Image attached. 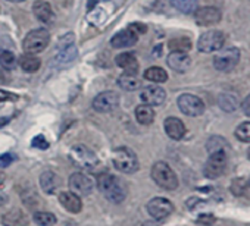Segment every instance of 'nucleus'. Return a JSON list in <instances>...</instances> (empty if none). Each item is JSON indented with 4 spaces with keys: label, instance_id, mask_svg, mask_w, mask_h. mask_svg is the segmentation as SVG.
<instances>
[{
    "label": "nucleus",
    "instance_id": "obj_1",
    "mask_svg": "<svg viewBox=\"0 0 250 226\" xmlns=\"http://www.w3.org/2000/svg\"><path fill=\"white\" fill-rule=\"evenodd\" d=\"M97 188L99 191L112 203L118 204V203H122L127 197V185H125L119 178H116L115 175H110V173H99L97 175Z\"/></svg>",
    "mask_w": 250,
    "mask_h": 226
},
{
    "label": "nucleus",
    "instance_id": "obj_2",
    "mask_svg": "<svg viewBox=\"0 0 250 226\" xmlns=\"http://www.w3.org/2000/svg\"><path fill=\"white\" fill-rule=\"evenodd\" d=\"M112 162L116 170L124 173H134L139 169L136 153L128 147H118L112 153Z\"/></svg>",
    "mask_w": 250,
    "mask_h": 226
},
{
    "label": "nucleus",
    "instance_id": "obj_3",
    "mask_svg": "<svg viewBox=\"0 0 250 226\" xmlns=\"http://www.w3.org/2000/svg\"><path fill=\"white\" fill-rule=\"evenodd\" d=\"M152 179L164 189H175L178 187V178L169 165L165 162H156L152 166Z\"/></svg>",
    "mask_w": 250,
    "mask_h": 226
},
{
    "label": "nucleus",
    "instance_id": "obj_4",
    "mask_svg": "<svg viewBox=\"0 0 250 226\" xmlns=\"http://www.w3.org/2000/svg\"><path fill=\"white\" fill-rule=\"evenodd\" d=\"M49 40H50V34L47 30L44 28H37V30H33L30 31L24 41H22V47L27 53H31V55H36V53H40L43 52L47 44H49Z\"/></svg>",
    "mask_w": 250,
    "mask_h": 226
},
{
    "label": "nucleus",
    "instance_id": "obj_5",
    "mask_svg": "<svg viewBox=\"0 0 250 226\" xmlns=\"http://www.w3.org/2000/svg\"><path fill=\"white\" fill-rule=\"evenodd\" d=\"M69 159L75 166H78L81 169H93L99 163L96 153L83 144H77V146L71 147Z\"/></svg>",
    "mask_w": 250,
    "mask_h": 226
},
{
    "label": "nucleus",
    "instance_id": "obj_6",
    "mask_svg": "<svg viewBox=\"0 0 250 226\" xmlns=\"http://www.w3.org/2000/svg\"><path fill=\"white\" fill-rule=\"evenodd\" d=\"M225 36L221 31H208L200 36L197 41V49L202 53H213L224 47Z\"/></svg>",
    "mask_w": 250,
    "mask_h": 226
},
{
    "label": "nucleus",
    "instance_id": "obj_7",
    "mask_svg": "<svg viewBox=\"0 0 250 226\" xmlns=\"http://www.w3.org/2000/svg\"><path fill=\"white\" fill-rule=\"evenodd\" d=\"M178 107L187 116H200L205 112V103L194 94H183L178 97Z\"/></svg>",
    "mask_w": 250,
    "mask_h": 226
},
{
    "label": "nucleus",
    "instance_id": "obj_8",
    "mask_svg": "<svg viewBox=\"0 0 250 226\" xmlns=\"http://www.w3.org/2000/svg\"><path fill=\"white\" fill-rule=\"evenodd\" d=\"M238 60H240V50L235 47H229L215 56L213 66L221 72H228L237 66Z\"/></svg>",
    "mask_w": 250,
    "mask_h": 226
},
{
    "label": "nucleus",
    "instance_id": "obj_9",
    "mask_svg": "<svg viewBox=\"0 0 250 226\" xmlns=\"http://www.w3.org/2000/svg\"><path fill=\"white\" fill-rule=\"evenodd\" d=\"M119 94L115 91H103L93 100V107L99 113H110L119 106Z\"/></svg>",
    "mask_w": 250,
    "mask_h": 226
},
{
    "label": "nucleus",
    "instance_id": "obj_10",
    "mask_svg": "<svg viewBox=\"0 0 250 226\" xmlns=\"http://www.w3.org/2000/svg\"><path fill=\"white\" fill-rule=\"evenodd\" d=\"M68 185H69L71 192L77 194L78 197L91 194V191L94 188L93 179L90 176H87L85 173H81V172L72 173L68 179Z\"/></svg>",
    "mask_w": 250,
    "mask_h": 226
},
{
    "label": "nucleus",
    "instance_id": "obj_11",
    "mask_svg": "<svg viewBox=\"0 0 250 226\" xmlns=\"http://www.w3.org/2000/svg\"><path fill=\"white\" fill-rule=\"evenodd\" d=\"M227 168V156L224 151L219 153H212L210 157L208 159L206 165H205V176L210 178V179H216L219 178Z\"/></svg>",
    "mask_w": 250,
    "mask_h": 226
},
{
    "label": "nucleus",
    "instance_id": "obj_12",
    "mask_svg": "<svg viewBox=\"0 0 250 226\" xmlns=\"http://www.w3.org/2000/svg\"><path fill=\"white\" fill-rule=\"evenodd\" d=\"M147 211L155 220H162L174 211V204L167 198L156 197L147 203Z\"/></svg>",
    "mask_w": 250,
    "mask_h": 226
},
{
    "label": "nucleus",
    "instance_id": "obj_13",
    "mask_svg": "<svg viewBox=\"0 0 250 226\" xmlns=\"http://www.w3.org/2000/svg\"><path fill=\"white\" fill-rule=\"evenodd\" d=\"M140 98L143 101V104H147V106H161L165 98H167V93L162 87H158V85H149V87H145L142 90V94H140Z\"/></svg>",
    "mask_w": 250,
    "mask_h": 226
},
{
    "label": "nucleus",
    "instance_id": "obj_14",
    "mask_svg": "<svg viewBox=\"0 0 250 226\" xmlns=\"http://www.w3.org/2000/svg\"><path fill=\"white\" fill-rule=\"evenodd\" d=\"M194 18L196 22L202 27H209V25H215L221 21V12L216 8L212 6H206V8H199L194 12Z\"/></svg>",
    "mask_w": 250,
    "mask_h": 226
},
{
    "label": "nucleus",
    "instance_id": "obj_15",
    "mask_svg": "<svg viewBox=\"0 0 250 226\" xmlns=\"http://www.w3.org/2000/svg\"><path fill=\"white\" fill-rule=\"evenodd\" d=\"M33 12H34V17L46 25L53 24L56 19V15H55L52 6L47 2H44V0H37V2H34Z\"/></svg>",
    "mask_w": 250,
    "mask_h": 226
},
{
    "label": "nucleus",
    "instance_id": "obj_16",
    "mask_svg": "<svg viewBox=\"0 0 250 226\" xmlns=\"http://www.w3.org/2000/svg\"><path fill=\"white\" fill-rule=\"evenodd\" d=\"M139 41V36L131 30H122L118 34H115L110 40V44L113 49H127L134 46Z\"/></svg>",
    "mask_w": 250,
    "mask_h": 226
},
{
    "label": "nucleus",
    "instance_id": "obj_17",
    "mask_svg": "<svg viewBox=\"0 0 250 226\" xmlns=\"http://www.w3.org/2000/svg\"><path fill=\"white\" fill-rule=\"evenodd\" d=\"M168 66L178 72V74H184L188 71L190 65H191V59L187 53H181V52H171V55L167 59Z\"/></svg>",
    "mask_w": 250,
    "mask_h": 226
},
{
    "label": "nucleus",
    "instance_id": "obj_18",
    "mask_svg": "<svg viewBox=\"0 0 250 226\" xmlns=\"http://www.w3.org/2000/svg\"><path fill=\"white\" fill-rule=\"evenodd\" d=\"M165 127V132L171 140L180 141L184 135H186V127L183 124L181 119L178 118H167L164 122Z\"/></svg>",
    "mask_w": 250,
    "mask_h": 226
},
{
    "label": "nucleus",
    "instance_id": "obj_19",
    "mask_svg": "<svg viewBox=\"0 0 250 226\" xmlns=\"http://www.w3.org/2000/svg\"><path fill=\"white\" fill-rule=\"evenodd\" d=\"M115 63L128 75H136L139 71V62L133 53H119L115 57Z\"/></svg>",
    "mask_w": 250,
    "mask_h": 226
},
{
    "label": "nucleus",
    "instance_id": "obj_20",
    "mask_svg": "<svg viewBox=\"0 0 250 226\" xmlns=\"http://www.w3.org/2000/svg\"><path fill=\"white\" fill-rule=\"evenodd\" d=\"M59 203L65 207L66 211L69 213H80L81 208H83V203H81V198L74 194V192H68V191H63L59 194Z\"/></svg>",
    "mask_w": 250,
    "mask_h": 226
},
{
    "label": "nucleus",
    "instance_id": "obj_21",
    "mask_svg": "<svg viewBox=\"0 0 250 226\" xmlns=\"http://www.w3.org/2000/svg\"><path fill=\"white\" fill-rule=\"evenodd\" d=\"M40 187L46 194H55L59 188V178L56 173L47 170L40 175Z\"/></svg>",
    "mask_w": 250,
    "mask_h": 226
},
{
    "label": "nucleus",
    "instance_id": "obj_22",
    "mask_svg": "<svg viewBox=\"0 0 250 226\" xmlns=\"http://www.w3.org/2000/svg\"><path fill=\"white\" fill-rule=\"evenodd\" d=\"M20 66H21V69H22L24 72H27V74H34V72H37V71L40 69L42 60H40L37 56H34V55H31V53H27V55H22V56H21V59H20Z\"/></svg>",
    "mask_w": 250,
    "mask_h": 226
},
{
    "label": "nucleus",
    "instance_id": "obj_23",
    "mask_svg": "<svg viewBox=\"0 0 250 226\" xmlns=\"http://www.w3.org/2000/svg\"><path fill=\"white\" fill-rule=\"evenodd\" d=\"M2 223L5 226H25L27 219L21 210H11L2 216Z\"/></svg>",
    "mask_w": 250,
    "mask_h": 226
},
{
    "label": "nucleus",
    "instance_id": "obj_24",
    "mask_svg": "<svg viewBox=\"0 0 250 226\" xmlns=\"http://www.w3.org/2000/svg\"><path fill=\"white\" fill-rule=\"evenodd\" d=\"M136 119L142 125H150L155 121V112L147 104H140L136 107Z\"/></svg>",
    "mask_w": 250,
    "mask_h": 226
},
{
    "label": "nucleus",
    "instance_id": "obj_25",
    "mask_svg": "<svg viewBox=\"0 0 250 226\" xmlns=\"http://www.w3.org/2000/svg\"><path fill=\"white\" fill-rule=\"evenodd\" d=\"M171 5L181 14H194L199 6H197V0H171Z\"/></svg>",
    "mask_w": 250,
    "mask_h": 226
},
{
    "label": "nucleus",
    "instance_id": "obj_26",
    "mask_svg": "<svg viewBox=\"0 0 250 226\" xmlns=\"http://www.w3.org/2000/svg\"><path fill=\"white\" fill-rule=\"evenodd\" d=\"M78 52H77V47L74 44H68L65 47H62L58 55H56V62L58 63H69L72 62L75 57H77Z\"/></svg>",
    "mask_w": 250,
    "mask_h": 226
},
{
    "label": "nucleus",
    "instance_id": "obj_27",
    "mask_svg": "<svg viewBox=\"0 0 250 226\" xmlns=\"http://www.w3.org/2000/svg\"><path fill=\"white\" fill-rule=\"evenodd\" d=\"M145 78L147 81H152L155 84H161V82H165L168 79V74L165 69L162 68H158V66H152L149 69H146L145 72Z\"/></svg>",
    "mask_w": 250,
    "mask_h": 226
},
{
    "label": "nucleus",
    "instance_id": "obj_28",
    "mask_svg": "<svg viewBox=\"0 0 250 226\" xmlns=\"http://www.w3.org/2000/svg\"><path fill=\"white\" fill-rule=\"evenodd\" d=\"M118 85L122 90H127V91H136L137 88H140V81L136 78V75H128V74H124L119 76L118 79Z\"/></svg>",
    "mask_w": 250,
    "mask_h": 226
},
{
    "label": "nucleus",
    "instance_id": "obj_29",
    "mask_svg": "<svg viewBox=\"0 0 250 226\" xmlns=\"http://www.w3.org/2000/svg\"><path fill=\"white\" fill-rule=\"evenodd\" d=\"M168 47L171 52H181V53H187L191 49V40L187 37H177L172 38L168 43Z\"/></svg>",
    "mask_w": 250,
    "mask_h": 226
},
{
    "label": "nucleus",
    "instance_id": "obj_30",
    "mask_svg": "<svg viewBox=\"0 0 250 226\" xmlns=\"http://www.w3.org/2000/svg\"><path fill=\"white\" fill-rule=\"evenodd\" d=\"M208 151L212 154V153H219V151H224L225 153V149H228V143L222 138V137H212L208 144Z\"/></svg>",
    "mask_w": 250,
    "mask_h": 226
},
{
    "label": "nucleus",
    "instance_id": "obj_31",
    "mask_svg": "<svg viewBox=\"0 0 250 226\" xmlns=\"http://www.w3.org/2000/svg\"><path fill=\"white\" fill-rule=\"evenodd\" d=\"M34 222L39 226H53L56 223V216L49 211H37L34 214Z\"/></svg>",
    "mask_w": 250,
    "mask_h": 226
},
{
    "label": "nucleus",
    "instance_id": "obj_32",
    "mask_svg": "<svg viewBox=\"0 0 250 226\" xmlns=\"http://www.w3.org/2000/svg\"><path fill=\"white\" fill-rule=\"evenodd\" d=\"M17 65V57L11 50H0V66L3 69H14Z\"/></svg>",
    "mask_w": 250,
    "mask_h": 226
},
{
    "label": "nucleus",
    "instance_id": "obj_33",
    "mask_svg": "<svg viewBox=\"0 0 250 226\" xmlns=\"http://www.w3.org/2000/svg\"><path fill=\"white\" fill-rule=\"evenodd\" d=\"M235 137L243 143H250V122H243L235 130Z\"/></svg>",
    "mask_w": 250,
    "mask_h": 226
},
{
    "label": "nucleus",
    "instance_id": "obj_34",
    "mask_svg": "<svg viewBox=\"0 0 250 226\" xmlns=\"http://www.w3.org/2000/svg\"><path fill=\"white\" fill-rule=\"evenodd\" d=\"M228 104L227 106V109L225 110H234L235 107H237V97L235 95H231V94H222L221 97H219V106H222V104Z\"/></svg>",
    "mask_w": 250,
    "mask_h": 226
},
{
    "label": "nucleus",
    "instance_id": "obj_35",
    "mask_svg": "<svg viewBox=\"0 0 250 226\" xmlns=\"http://www.w3.org/2000/svg\"><path fill=\"white\" fill-rule=\"evenodd\" d=\"M31 146L34 149H39V150H47L49 149V141L44 138V135H37V137L33 138Z\"/></svg>",
    "mask_w": 250,
    "mask_h": 226
},
{
    "label": "nucleus",
    "instance_id": "obj_36",
    "mask_svg": "<svg viewBox=\"0 0 250 226\" xmlns=\"http://www.w3.org/2000/svg\"><path fill=\"white\" fill-rule=\"evenodd\" d=\"M14 156L11 153H6V154H2L0 156V168H8L14 163Z\"/></svg>",
    "mask_w": 250,
    "mask_h": 226
},
{
    "label": "nucleus",
    "instance_id": "obj_37",
    "mask_svg": "<svg viewBox=\"0 0 250 226\" xmlns=\"http://www.w3.org/2000/svg\"><path fill=\"white\" fill-rule=\"evenodd\" d=\"M130 30H131V31H134L137 36H139V34H145V33H147V27H146L145 24H139V22L131 24V25H130Z\"/></svg>",
    "mask_w": 250,
    "mask_h": 226
},
{
    "label": "nucleus",
    "instance_id": "obj_38",
    "mask_svg": "<svg viewBox=\"0 0 250 226\" xmlns=\"http://www.w3.org/2000/svg\"><path fill=\"white\" fill-rule=\"evenodd\" d=\"M9 100H18V95L17 94H12V93H8L5 90H0V101H9Z\"/></svg>",
    "mask_w": 250,
    "mask_h": 226
},
{
    "label": "nucleus",
    "instance_id": "obj_39",
    "mask_svg": "<svg viewBox=\"0 0 250 226\" xmlns=\"http://www.w3.org/2000/svg\"><path fill=\"white\" fill-rule=\"evenodd\" d=\"M241 109H243V113L247 116H250V94L243 100L241 103Z\"/></svg>",
    "mask_w": 250,
    "mask_h": 226
},
{
    "label": "nucleus",
    "instance_id": "obj_40",
    "mask_svg": "<svg viewBox=\"0 0 250 226\" xmlns=\"http://www.w3.org/2000/svg\"><path fill=\"white\" fill-rule=\"evenodd\" d=\"M213 222H215V219H213L212 214H202V216L199 217V223L210 225V223H213Z\"/></svg>",
    "mask_w": 250,
    "mask_h": 226
},
{
    "label": "nucleus",
    "instance_id": "obj_41",
    "mask_svg": "<svg viewBox=\"0 0 250 226\" xmlns=\"http://www.w3.org/2000/svg\"><path fill=\"white\" fill-rule=\"evenodd\" d=\"M99 2H104V0H90V2H88V9H93L94 3L97 5Z\"/></svg>",
    "mask_w": 250,
    "mask_h": 226
},
{
    "label": "nucleus",
    "instance_id": "obj_42",
    "mask_svg": "<svg viewBox=\"0 0 250 226\" xmlns=\"http://www.w3.org/2000/svg\"><path fill=\"white\" fill-rule=\"evenodd\" d=\"M8 122H9V118H0V128L5 127Z\"/></svg>",
    "mask_w": 250,
    "mask_h": 226
},
{
    "label": "nucleus",
    "instance_id": "obj_43",
    "mask_svg": "<svg viewBox=\"0 0 250 226\" xmlns=\"http://www.w3.org/2000/svg\"><path fill=\"white\" fill-rule=\"evenodd\" d=\"M143 226H158V225H155V222H146Z\"/></svg>",
    "mask_w": 250,
    "mask_h": 226
},
{
    "label": "nucleus",
    "instance_id": "obj_44",
    "mask_svg": "<svg viewBox=\"0 0 250 226\" xmlns=\"http://www.w3.org/2000/svg\"><path fill=\"white\" fill-rule=\"evenodd\" d=\"M8 2H12V3H21L24 0H8Z\"/></svg>",
    "mask_w": 250,
    "mask_h": 226
},
{
    "label": "nucleus",
    "instance_id": "obj_45",
    "mask_svg": "<svg viewBox=\"0 0 250 226\" xmlns=\"http://www.w3.org/2000/svg\"><path fill=\"white\" fill-rule=\"evenodd\" d=\"M247 157H249V160H250V149H249V151H247Z\"/></svg>",
    "mask_w": 250,
    "mask_h": 226
}]
</instances>
